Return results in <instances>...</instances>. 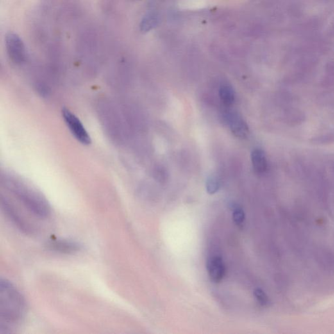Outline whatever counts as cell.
Instances as JSON below:
<instances>
[{
	"mask_svg": "<svg viewBox=\"0 0 334 334\" xmlns=\"http://www.w3.org/2000/svg\"><path fill=\"white\" fill-rule=\"evenodd\" d=\"M209 277L214 283H220L226 276V269L224 261L219 256H213L208 261Z\"/></svg>",
	"mask_w": 334,
	"mask_h": 334,
	"instance_id": "8992f818",
	"label": "cell"
},
{
	"mask_svg": "<svg viewBox=\"0 0 334 334\" xmlns=\"http://www.w3.org/2000/svg\"><path fill=\"white\" fill-rule=\"evenodd\" d=\"M50 248L59 253L72 254L80 251L81 245L72 241L53 240L49 244Z\"/></svg>",
	"mask_w": 334,
	"mask_h": 334,
	"instance_id": "ba28073f",
	"label": "cell"
},
{
	"mask_svg": "<svg viewBox=\"0 0 334 334\" xmlns=\"http://www.w3.org/2000/svg\"><path fill=\"white\" fill-rule=\"evenodd\" d=\"M5 184L6 188L34 216L46 219L51 215V206L46 198L35 189L17 179H6Z\"/></svg>",
	"mask_w": 334,
	"mask_h": 334,
	"instance_id": "7a4b0ae2",
	"label": "cell"
},
{
	"mask_svg": "<svg viewBox=\"0 0 334 334\" xmlns=\"http://www.w3.org/2000/svg\"><path fill=\"white\" fill-rule=\"evenodd\" d=\"M63 120L72 135L83 144L88 145L91 143L89 133L86 131L81 120L69 109L64 108L62 110Z\"/></svg>",
	"mask_w": 334,
	"mask_h": 334,
	"instance_id": "3957f363",
	"label": "cell"
},
{
	"mask_svg": "<svg viewBox=\"0 0 334 334\" xmlns=\"http://www.w3.org/2000/svg\"><path fill=\"white\" fill-rule=\"evenodd\" d=\"M7 52L11 60L17 64H21L26 58V48L21 38L17 33H10L6 36Z\"/></svg>",
	"mask_w": 334,
	"mask_h": 334,
	"instance_id": "277c9868",
	"label": "cell"
},
{
	"mask_svg": "<svg viewBox=\"0 0 334 334\" xmlns=\"http://www.w3.org/2000/svg\"><path fill=\"white\" fill-rule=\"evenodd\" d=\"M219 96L225 105H232L235 101L233 88L228 84H222L219 89Z\"/></svg>",
	"mask_w": 334,
	"mask_h": 334,
	"instance_id": "30bf717a",
	"label": "cell"
},
{
	"mask_svg": "<svg viewBox=\"0 0 334 334\" xmlns=\"http://www.w3.org/2000/svg\"><path fill=\"white\" fill-rule=\"evenodd\" d=\"M252 164L254 170L258 173H263L267 169V160L265 152L261 149H255L252 152Z\"/></svg>",
	"mask_w": 334,
	"mask_h": 334,
	"instance_id": "9c48e42d",
	"label": "cell"
},
{
	"mask_svg": "<svg viewBox=\"0 0 334 334\" xmlns=\"http://www.w3.org/2000/svg\"><path fill=\"white\" fill-rule=\"evenodd\" d=\"M254 296H256V299L258 300V301L260 302L261 304H265L267 302V298L266 296L265 292L263 291L262 290L259 289V288H256L254 290Z\"/></svg>",
	"mask_w": 334,
	"mask_h": 334,
	"instance_id": "9a60e30c",
	"label": "cell"
},
{
	"mask_svg": "<svg viewBox=\"0 0 334 334\" xmlns=\"http://www.w3.org/2000/svg\"><path fill=\"white\" fill-rule=\"evenodd\" d=\"M312 142L318 144H330V143H333L334 142V133L326 134V135L313 138Z\"/></svg>",
	"mask_w": 334,
	"mask_h": 334,
	"instance_id": "5bb4252c",
	"label": "cell"
},
{
	"mask_svg": "<svg viewBox=\"0 0 334 334\" xmlns=\"http://www.w3.org/2000/svg\"><path fill=\"white\" fill-rule=\"evenodd\" d=\"M226 118L232 133L236 137L242 138L247 137L249 133L248 126L239 115L236 113L230 114Z\"/></svg>",
	"mask_w": 334,
	"mask_h": 334,
	"instance_id": "52a82bcc",
	"label": "cell"
},
{
	"mask_svg": "<svg viewBox=\"0 0 334 334\" xmlns=\"http://www.w3.org/2000/svg\"><path fill=\"white\" fill-rule=\"evenodd\" d=\"M156 20L153 15L146 16L144 19L142 20L141 24H140V28L143 31H147L150 30L152 27L155 25Z\"/></svg>",
	"mask_w": 334,
	"mask_h": 334,
	"instance_id": "4fadbf2b",
	"label": "cell"
},
{
	"mask_svg": "<svg viewBox=\"0 0 334 334\" xmlns=\"http://www.w3.org/2000/svg\"><path fill=\"white\" fill-rule=\"evenodd\" d=\"M233 218L236 226L242 227L245 221V213L244 210L237 206L233 207Z\"/></svg>",
	"mask_w": 334,
	"mask_h": 334,
	"instance_id": "7c38bea8",
	"label": "cell"
},
{
	"mask_svg": "<svg viewBox=\"0 0 334 334\" xmlns=\"http://www.w3.org/2000/svg\"><path fill=\"white\" fill-rule=\"evenodd\" d=\"M206 187L209 194H215L220 187L219 179L214 175H212L206 180Z\"/></svg>",
	"mask_w": 334,
	"mask_h": 334,
	"instance_id": "8fae6325",
	"label": "cell"
},
{
	"mask_svg": "<svg viewBox=\"0 0 334 334\" xmlns=\"http://www.w3.org/2000/svg\"><path fill=\"white\" fill-rule=\"evenodd\" d=\"M26 313L24 298L7 279L0 281V332L10 325L19 323Z\"/></svg>",
	"mask_w": 334,
	"mask_h": 334,
	"instance_id": "6da1fadb",
	"label": "cell"
},
{
	"mask_svg": "<svg viewBox=\"0 0 334 334\" xmlns=\"http://www.w3.org/2000/svg\"><path fill=\"white\" fill-rule=\"evenodd\" d=\"M1 203L2 208L8 215L11 221L20 229V231L26 234H31L34 229L32 226L16 210L14 206L11 204L6 199L2 197Z\"/></svg>",
	"mask_w": 334,
	"mask_h": 334,
	"instance_id": "5b68a950",
	"label": "cell"
}]
</instances>
